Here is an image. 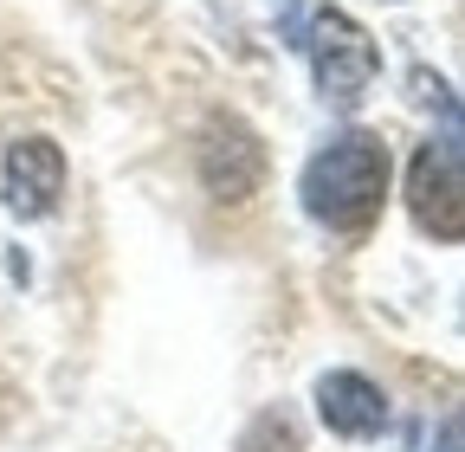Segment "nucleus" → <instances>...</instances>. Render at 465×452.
Segmentation results:
<instances>
[{"label":"nucleus","mask_w":465,"mask_h":452,"mask_svg":"<svg viewBox=\"0 0 465 452\" xmlns=\"http://www.w3.org/2000/svg\"><path fill=\"white\" fill-rule=\"evenodd\" d=\"M433 452H465V414H452V420L440 427V439H433Z\"/></svg>","instance_id":"obj_7"},{"label":"nucleus","mask_w":465,"mask_h":452,"mask_svg":"<svg viewBox=\"0 0 465 452\" xmlns=\"http://www.w3.org/2000/svg\"><path fill=\"white\" fill-rule=\"evenodd\" d=\"M407 213L440 246L465 240V149L459 142L433 136L414 149V162H407Z\"/></svg>","instance_id":"obj_3"},{"label":"nucleus","mask_w":465,"mask_h":452,"mask_svg":"<svg viewBox=\"0 0 465 452\" xmlns=\"http://www.w3.org/2000/svg\"><path fill=\"white\" fill-rule=\"evenodd\" d=\"M304 213L330 233H369L388 201V149L369 130H342L304 162Z\"/></svg>","instance_id":"obj_1"},{"label":"nucleus","mask_w":465,"mask_h":452,"mask_svg":"<svg viewBox=\"0 0 465 452\" xmlns=\"http://www.w3.org/2000/svg\"><path fill=\"white\" fill-rule=\"evenodd\" d=\"M0 188H7V207L20 220H45L65 201V149L52 136H20L0 162Z\"/></svg>","instance_id":"obj_5"},{"label":"nucleus","mask_w":465,"mask_h":452,"mask_svg":"<svg viewBox=\"0 0 465 452\" xmlns=\"http://www.w3.org/2000/svg\"><path fill=\"white\" fill-rule=\"evenodd\" d=\"M304 52H311V78H317L323 103H336V110H356L362 91H369L375 72H381V52H375L369 26H362L356 14H342V7H317V14H311Z\"/></svg>","instance_id":"obj_2"},{"label":"nucleus","mask_w":465,"mask_h":452,"mask_svg":"<svg viewBox=\"0 0 465 452\" xmlns=\"http://www.w3.org/2000/svg\"><path fill=\"white\" fill-rule=\"evenodd\" d=\"M317 414L336 439H375L388 427V394L356 368H330L317 381Z\"/></svg>","instance_id":"obj_6"},{"label":"nucleus","mask_w":465,"mask_h":452,"mask_svg":"<svg viewBox=\"0 0 465 452\" xmlns=\"http://www.w3.org/2000/svg\"><path fill=\"white\" fill-rule=\"evenodd\" d=\"M194 168H201V188L226 207H240L265 188V142L246 117H207L201 142H194Z\"/></svg>","instance_id":"obj_4"}]
</instances>
